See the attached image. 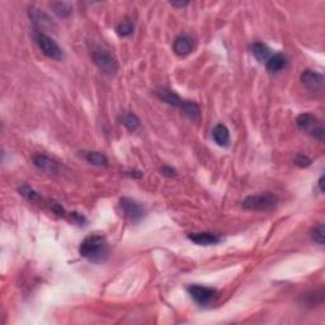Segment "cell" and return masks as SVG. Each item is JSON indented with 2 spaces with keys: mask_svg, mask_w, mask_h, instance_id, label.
<instances>
[{
  "mask_svg": "<svg viewBox=\"0 0 325 325\" xmlns=\"http://www.w3.org/2000/svg\"><path fill=\"white\" fill-rule=\"evenodd\" d=\"M79 253L91 262H102L108 255V243L102 235H89L81 242Z\"/></svg>",
  "mask_w": 325,
  "mask_h": 325,
  "instance_id": "cell-1",
  "label": "cell"
},
{
  "mask_svg": "<svg viewBox=\"0 0 325 325\" xmlns=\"http://www.w3.org/2000/svg\"><path fill=\"white\" fill-rule=\"evenodd\" d=\"M278 202L277 196H274L272 192H266L262 194H253L248 196L242 202L243 208L250 211H268L274 208Z\"/></svg>",
  "mask_w": 325,
  "mask_h": 325,
  "instance_id": "cell-2",
  "label": "cell"
},
{
  "mask_svg": "<svg viewBox=\"0 0 325 325\" xmlns=\"http://www.w3.org/2000/svg\"><path fill=\"white\" fill-rule=\"evenodd\" d=\"M35 41L38 45L40 50L46 57L52 60H61L64 57V51L57 45L56 41L52 40L50 36L45 35L41 31H36L35 32Z\"/></svg>",
  "mask_w": 325,
  "mask_h": 325,
  "instance_id": "cell-3",
  "label": "cell"
},
{
  "mask_svg": "<svg viewBox=\"0 0 325 325\" xmlns=\"http://www.w3.org/2000/svg\"><path fill=\"white\" fill-rule=\"evenodd\" d=\"M91 59H93L94 64L99 67V70H102L103 73L113 75V74H116L117 70H119V64H117L113 55L108 50L95 49L94 51L91 52Z\"/></svg>",
  "mask_w": 325,
  "mask_h": 325,
  "instance_id": "cell-4",
  "label": "cell"
},
{
  "mask_svg": "<svg viewBox=\"0 0 325 325\" xmlns=\"http://www.w3.org/2000/svg\"><path fill=\"white\" fill-rule=\"evenodd\" d=\"M188 292L191 297L199 305L210 304L211 301L216 297L218 291L212 287H204V286L193 285L188 287Z\"/></svg>",
  "mask_w": 325,
  "mask_h": 325,
  "instance_id": "cell-5",
  "label": "cell"
},
{
  "mask_svg": "<svg viewBox=\"0 0 325 325\" xmlns=\"http://www.w3.org/2000/svg\"><path fill=\"white\" fill-rule=\"evenodd\" d=\"M120 204H121L125 215L129 218V220L131 223H139L144 218V215H145L144 207L140 203H137L136 201H134V199L124 197L120 201Z\"/></svg>",
  "mask_w": 325,
  "mask_h": 325,
  "instance_id": "cell-6",
  "label": "cell"
},
{
  "mask_svg": "<svg viewBox=\"0 0 325 325\" xmlns=\"http://www.w3.org/2000/svg\"><path fill=\"white\" fill-rule=\"evenodd\" d=\"M301 81L307 90L314 91V93L322 90V86H324V76L312 70H305L301 74Z\"/></svg>",
  "mask_w": 325,
  "mask_h": 325,
  "instance_id": "cell-7",
  "label": "cell"
},
{
  "mask_svg": "<svg viewBox=\"0 0 325 325\" xmlns=\"http://www.w3.org/2000/svg\"><path fill=\"white\" fill-rule=\"evenodd\" d=\"M28 16H30L31 21L33 22V25L38 28L37 31L43 30V28L55 27L52 19L50 18L45 12L40 11V9L33 8L32 7V8H30V11H28Z\"/></svg>",
  "mask_w": 325,
  "mask_h": 325,
  "instance_id": "cell-8",
  "label": "cell"
},
{
  "mask_svg": "<svg viewBox=\"0 0 325 325\" xmlns=\"http://www.w3.org/2000/svg\"><path fill=\"white\" fill-rule=\"evenodd\" d=\"M296 125H297V127L301 131L306 132L309 135L314 134L315 130L319 126H321L316 117L311 113H302V115L298 116L297 120H296Z\"/></svg>",
  "mask_w": 325,
  "mask_h": 325,
  "instance_id": "cell-9",
  "label": "cell"
},
{
  "mask_svg": "<svg viewBox=\"0 0 325 325\" xmlns=\"http://www.w3.org/2000/svg\"><path fill=\"white\" fill-rule=\"evenodd\" d=\"M33 164L38 168V169L43 170L47 173H56L59 170V165L55 160H52L49 156L43 155V154H36L32 158Z\"/></svg>",
  "mask_w": 325,
  "mask_h": 325,
  "instance_id": "cell-10",
  "label": "cell"
},
{
  "mask_svg": "<svg viewBox=\"0 0 325 325\" xmlns=\"http://www.w3.org/2000/svg\"><path fill=\"white\" fill-rule=\"evenodd\" d=\"M173 51L178 56H187L193 51V41L188 36H179L173 43Z\"/></svg>",
  "mask_w": 325,
  "mask_h": 325,
  "instance_id": "cell-11",
  "label": "cell"
},
{
  "mask_svg": "<svg viewBox=\"0 0 325 325\" xmlns=\"http://www.w3.org/2000/svg\"><path fill=\"white\" fill-rule=\"evenodd\" d=\"M155 94L159 99L165 102L167 104L173 105V107H180L183 103V100L180 99V97L175 91L169 90L167 88H158L155 90Z\"/></svg>",
  "mask_w": 325,
  "mask_h": 325,
  "instance_id": "cell-12",
  "label": "cell"
},
{
  "mask_svg": "<svg viewBox=\"0 0 325 325\" xmlns=\"http://www.w3.org/2000/svg\"><path fill=\"white\" fill-rule=\"evenodd\" d=\"M188 239L198 245H213L221 242V238L212 233H197V234L189 235Z\"/></svg>",
  "mask_w": 325,
  "mask_h": 325,
  "instance_id": "cell-13",
  "label": "cell"
},
{
  "mask_svg": "<svg viewBox=\"0 0 325 325\" xmlns=\"http://www.w3.org/2000/svg\"><path fill=\"white\" fill-rule=\"evenodd\" d=\"M267 69L271 73H278V71L283 70L288 64L287 56H285L283 54H276L272 55L271 59L266 62Z\"/></svg>",
  "mask_w": 325,
  "mask_h": 325,
  "instance_id": "cell-14",
  "label": "cell"
},
{
  "mask_svg": "<svg viewBox=\"0 0 325 325\" xmlns=\"http://www.w3.org/2000/svg\"><path fill=\"white\" fill-rule=\"evenodd\" d=\"M212 137L219 146H228L230 143V132L225 125H216L212 131Z\"/></svg>",
  "mask_w": 325,
  "mask_h": 325,
  "instance_id": "cell-15",
  "label": "cell"
},
{
  "mask_svg": "<svg viewBox=\"0 0 325 325\" xmlns=\"http://www.w3.org/2000/svg\"><path fill=\"white\" fill-rule=\"evenodd\" d=\"M252 52L255 56V59L258 60L259 62H267L272 56L271 50H269L266 45H263V43L261 42L253 43Z\"/></svg>",
  "mask_w": 325,
  "mask_h": 325,
  "instance_id": "cell-16",
  "label": "cell"
},
{
  "mask_svg": "<svg viewBox=\"0 0 325 325\" xmlns=\"http://www.w3.org/2000/svg\"><path fill=\"white\" fill-rule=\"evenodd\" d=\"M180 110L192 121H198L199 120V107L197 103L191 102V100H185L180 105Z\"/></svg>",
  "mask_w": 325,
  "mask_h": 325,
  "instance_id": "cell-17",
  "label": "cell"
},
{
  "mask_svg": "<svg viewBox=\"0 0 325 325\" xmlns=\"http://www.w3.org/2000/svg\"><path fill=\"white\" fill-rule=\"evenodd\" d=\"M52 11L60 17V18H67L73 13V7L70 3H65V2H55V3L50 4Z\"/></svg>",
  "mask_w": 325,
  "mask_h": 325,
  "instance_id": "cell-18",
  "label": "cell"
},
{
  "mask_svg": "<svg viewBox=\"0 0 325 325\" xmlns=\"http://www.w3.org/2000/svg\"><path fill=\"white\" fill-rule=\"evenodd\" d=\"M85 159L90 164L95 165V167H107L108 165L107 156L100 153H97V151H89V153H85Z\"/></svg>",
  "mask_w": 325,
  "mask_h": 325,
  "instance_id": "cell-19",
  "label": "cell"
},
{
  "mask_svg": "<svg viewBox=\"0 0 325 325\" xmlns=\"http://www.w3.org/2000/svg\"><path fill=\"white\" fill-rule=\"evenodd\" d=\"M121 121L122 125H124L127 130H130V131H136V130L140 127V120L137 119L134 113H125V115L122 116Z\"/></svg>",
  "mask_w": 325,
  "mask_h": 325,
  "instance_id": "cell-20",
  "label": "cell"
},
{
  "mask_svg": "<svg viewBox=\"0 0 325 325\" xmlns=\"http://www.w3.org/2000/svg\"><path fill=\"white\" fill-rule=\"evenodd\" d=\"M132 32H134V25H132L131 22L125 21L117 26V33L120 36H122V37H127V36L132 35Z\"/></svg>",
  "mask_w": 325,
  "mask_h": 325,
  "instance_id": "cell-21",
  "label": "cell"
},
{
  "mask_svg": "<svg viewBox=\"0 0 325 325\" xmlns=\"http://www.w3.org/2000/svg\"><path fill=\"white\" fill-rule=\"evenodd\" d=\"M19 193L23 197H26L27 199H30V201H35V199L38 198L37 192L31 188L28 184H22L21 187H19Z\"/></svg>",
  "mask_w": 325,
  "mask_h": 325,
  "instance_id": "cell-22",
  "label": "cell"
},
{
  "mask_svg": "<svg viewBox=\"0 0 325 325\" xmlns=\"http://www.w3.org/2000/svg\"><path fill=\"white\" fill-rule=\"evenodd\" d=\"M311 238L315 243H317V244L320 245L324 244V225H322V224H320V225H317L316 228L312 229Z\"/></svg>",
  "mask_w": 325,
  "mask_h": 325,
  "instance_id": "cell-23",
  "label": "cell"
},
{
  "mask_svg": "<svg viewBox=\"0 0 325 325\" xmlns=\"http://www.w3.org/2000/svg\"><path fill=\"white\" fill-rule=\"evenodd\" d=\"M293 163H295V164L300 168H306V167H309V165H311V159L307 158V156H305V155H301V154H298V155H296L295 159H293Z\"/></svg>",
  "mask_w": 325,
  "mask_h": 325,
  "instance_id": "cell-24",
  "label": "cell"
},
{
  "mask_svg": "<svg viewBox=\"0 0 325 325\" xmlns=\"http://www.w3.org/2000/svg\"><path fill=\"white\" fill-rule=\"evenodd\" d=\"M161 174L164 175V177H168V178H173V177H177V172H175V169H173V168L170 167H163L160 169Z\"/></svg>",
  "mask_w": 325,
  "mask_h": 325,
  "instance_id": "cell-25",
  "label": "cell"
},
{
  "mask_svg": "<svg viewBox=\"0 0 325 325\" xmlns=\"http://www.w3.org/2000/svg\"><path fill=\"white\" fill-rule=\"evenodd\" d=\"M51 208H52V211H54L55 213H57V215H59V216H64L65 211H64V208H62V207L60 206L59 203H52L51 204Z\"/></svg>",
  "mask_w": 325,
  "mask_h": 325,
  "instance_id": "cell-26",
  "label": "cell"
},
{
  "mask_svg": "<svg viewBox=\"0 0 325 325\" xmlns=\"http://www.w3.org/2000/svg\"><path fill=\"white\" fill-rule=\"evenodd\" d=\"M170 6L175 7V8H183V7L188 6V2H179V3H177V2H172Z\"/></svg>",
  "mask_w": 325,
  "mask_h": 325,
  "instance_id": "cell-27",
  "label": "cell"
},
{
  "mask_svg": "<svg viewBox=\"0 0 325 325\" xmlns=\"http://www.w3.org/2000/svg\"><path fill=\"white\" fill-rule=\"evenodd\" d=\"M317 185H319L320 192H324V175H321V177H320L319 182H317Z\"/></svg>",
  "mask_w": 325,
  "mask_h": 325,
  "instance_id": "cell-28",
  "label": "cell"
}]
</instances>
